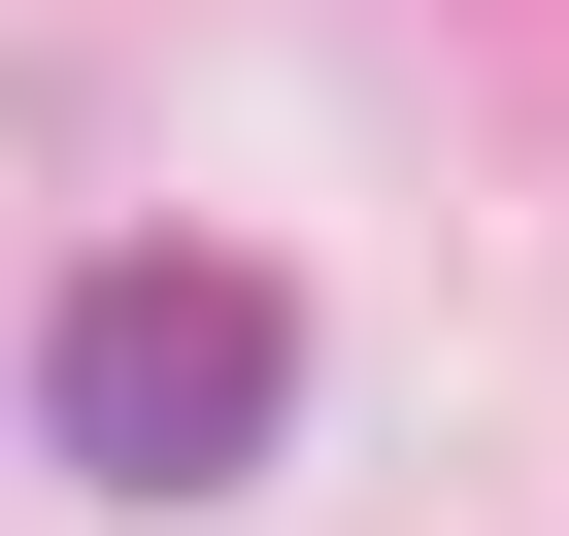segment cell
I'll return each instance as SVG.
<instances>
[{
	"label": "cell",
	"instance_id": "obj_1",
	"mask_svg": "<svg viewBox=\"0 0 569 536\" xmlns=\"http://www.w3.org/2000/svg\"><path fill=\"white\" fill-rule=\"evenodd\" d=\"M34 436H68L101 503H234L268 436H302V302H268V268H201V235H101L68 336H34Z\"/></svg>",
	"mask_w": 569,
	"mask_h": 536
}]
</instances>
